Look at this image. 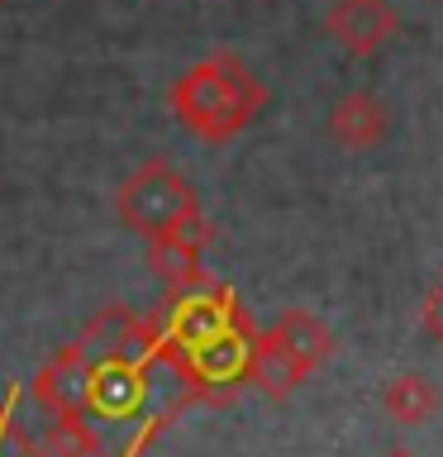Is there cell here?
Returning <instances> with one entry per match:
<instances>
[{"instance_id": "cell-12", "label": "cell", "mask_w": 443, "mask_h": 457, "mask_svg": "<svg viewBox=\"0 0 443 457\" xmlns=\"http://www.w3.org/2000/svg\"><path fill=\"white\" fill-rule=\"evenodd\" d=\"M272 334H277V338H281L286 348H291L310 371H320L329 357H334V334H329V328L314 320L310 310H286L281 320L272 324Z\"/></svg>"}, {"instance_id": "cell-15", "label": "cell", "mask_w": 443, "mask_h": 457, "mask_svg": "<svg viewBox=\"0 0 443 457\" xmlns=\"http://www.w3.org/2000/svg\"><path fill=\"white\" fill-rule=\"evenodd\" d=\"M424 334L443 348V281L424 295Z\"/></svg>"}, {"instance_id": "cell-11", "label": "cell", "mask_w": 443, "mask_h": 457, "mask_svg": "<svg viewBox=\"0 0 443 457\" xmlns=\"http://www.w3.org/2000/svg\"><path fill=\"white\" fill-rule=\"evenodd\" d=\"M205 248H196L191 238L181 234H163V238H148V267L153 277H163L171 291H186V286L205 281Z\"/></svg>"}, {"instance_id": "cell-16", "label": "cell", "mask_w": 443, "mask_h": 457, "mask_svg": "<svg viewBox=\"0 0 443 457\" xmlns=\"http://www.w3.org/2000/svg\"><path fill=\"white\" fill-rule=\"evenodd\" d=\"M386 457H414V453H405V448H391V453H386Z\"/></svg>"}, {"instance_id": "cell-3", "label": "cell", "mask_w": 443, "mask_h": 457, "mask_svg": "<svg viewBox=\"0 0 443 457\" xmlns=\"http://www.w3.org/2000/svg\"><path fill=\"white\" fill-rule=\"evenodd\" d=\"M243 320H248V314L238 310V295L229 291V286H214L210 277L196 281V286H186V291H171L167 314H163V343H167L163 362H167V357H177V353L200 348L205 338L224 334V328H234Z\"/></svg>"}, {"instance_id": "cell-7", "label": "cell", "mask_w": 443, "mask_h": 457, "mask_svg": "<svg viewBox=\"0 0 443 457\" xmlns=\"http://www.w3.org/2000/svg\"><path fill=\"white\" fill-rule=\"evenodd\" d=\"M148 400V367L134 362H91V414L96 420H129Z\"/></svg>"}, {"instance_id": "cell-14", "label": "cell", "mask_w": 443, "mask_h": 457, "mask_svg": "<svg viewBox=\"0 0 443 457\" xmlns=\"http://www.w3.org/2000/svg\"><path fill=\"white\" fill-rule=\"evenodd\" d=\"M0 457H48L20 424V391H0Z\"/></svg>"}, {"instance_id": "cell-6", "label": "cell", "mask_w": 443, "mask_h": 457, "mask_svg": "<svg viewBox=\"0 0 443 457\" xmlns=\"http://www.w3.org/2000/svg\"><path fill=\"white\" fill-rule=\"evenodd\" d=\"M324 29H329V38L343 43L353 57H372L396 38L400 20H396L391 0H334Z\"/></svg>"}, {"instance_id": "cell-1", "label": "cell", "mask_w": 443, "mask_h": 457, "mask_svg": "<svg viewBox=\"0 0 443 457\" xmlns=\"http://www.w3.org/2000/svg\"><path fill=\"white\" fill-rule=\"evenodd\" d=\"M267 105V86L234 53H210L171 81V114L205 143H229Z\"/></svg>"}, {"instance_id": "cell-13", "label": "cell", "mask_w": 443, "mask_h": 457, "mask_svg": "<svg viewBox=\"0 0 443 457\" xmlns=\"http://www.w3.org/2000/svg\"><path fill=\"white\" fill-rule=\"evenodd\" d=\"M43 453L48 457H100L91 414H53V428L43 434Z\"/></svg>"}, {"instance_id": "cell-4", "label": "cell", "mask_w": 443, "mask_h": 457, "mask_svg": "<svg viewBox=\"0 0 443 457\" xmlns=\"http://www.w3.org/2000/svg\"><path fill=\"white\" fill-rule=\"evenodd\" d=\"M253 324L243 320L234 328H224V334H214L205 338L200 348L191 353H177V357H167L171 367L181 371V381H191L196 391H234L238 381H248V353H253Z\"/></svg>"}, {"instance_id": "cell-8", "label": "cell", "mask_w": 443, "mask_h": 457, "mask_svg": "<svg viewBox=\"0 0 443 457\" xmlns=\"http://www.w3.org/2000/svg\"><path fill=\"white\" fill-rule=\"evenodd\" d=\"M386 129H391V114H386V105L372 91H353L329 110V134H334V143L348 153L377 148L386 138Z\"/></svg>"}, {"instance_id": "cell-2", "label": "cell", "mask_w": 443, "mask_h": 457, "mask_svg": "<svg viewBox=\"0 0 443 457\" xmlns=\"http://www.w3.org/2000/svg\"><path fill=\"white\" fill-rule=\"evenodd\" d=\"M114 210H120L124 228H134V234H143V238H163L181 220H191V214L200 210V200H196L191 181H186L177 167H167V162L153 157V162H143L134 177L120 186Z\"/></svg>"}, {"instance_id": "cell-5", "label": "cell", "mask_w": 443, "mask_h": 457, "mask_svg": "<svg viewBox=\"0 0 443 457\" xmlns=\"http://www.w3.org/2000/svg\"><path fill=\"white\" fill-rule=\"evenodd\" d=\"M34 400L53 414H91V357L81 343L57 348L34 377Z\"/></svg>"}, {"instance_id": "cell-10", "label": "cell", "mask_w": 443, "mask_h": 457, "mask_svg": "<svg viewBox=\"0 0 443 457\" xmlns=\"http://www.w3.org/2000/svg\"><path fill=\"white\" fill-rule=\"evenodd\" d=\"M381 405H386V414H391L400 428H414V424H424L429 414H439L443 395H439V386L429 381L424 371H400V377L386 381Z\"/></svg>"}, {"instance_id": "cell-9", "label": "cell", "mask_w": 443, "mask_h": 457, "mask_svg": "<svg viewBox=\"0 0 443 457\" xmlns=\"http://www.w3.org/2000/svg\"><path fill=\"white\" fill-rule=\"evenodd\" d=\"M305 377H310V367L300 362V357L286 348V343L272 334V328L253 338V353H248V381L257 386V391H267V395H291Z\"/></svg>"}]
</instances>
